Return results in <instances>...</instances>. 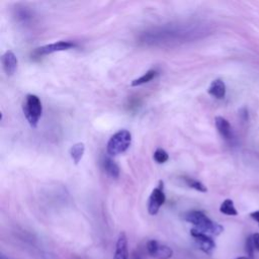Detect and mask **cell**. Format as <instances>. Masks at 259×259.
I'll list each match as a JSON object with an SVG mask.
<instances>
[{
    "label": "cell",
    "mask_w": 259,
    "mask_h": 259,
    "mask_svg": "<svg viewBox=\"0 0 259 259\" xmlns=\"http://www.w3.org/2000/svg\"><path fill=\"white\" fill-rule=\"evenodd\" d=\"M185 221L192 224L194 229L207 235L218 236L224 231V227L210 220L201 210H191L185 214Z\"/></svg>",
    "instance_id": "6da1fadb"
},
{
    "label": "cell",
    "mask_w": 259,
    "mask_h": 259,
    "mask_svg": "<svg viewBox=\"0 0 259 259\" xmlns=\"http://www.w3.org/2000/svg\"><path fill=\"white\" fill-rule=\"evenodd\" d=\"M22 110L29 125L36 127L42 113V105L39 97L35 94H27L22 104Z\"/></svg>",
    "instance_id": "7a4b0ae2"
},
{
    "label": "cell",
    "mask_w": 259,
    "mask_h": 259,
    "mask_svg": "<svg viewBox=\"0 0 259 259\" xmlns=\"http://www.w3.org/2000/svg\"><path fill=\"white\" fill-rule=\"evenodd\" d=\"M132 143V134L127 130H120L113 134L106 145V151L110 156H116L125 152Z\"/></svg>",
    "instance_id": "3957f363"
},
{
    "label": "cell",
    "mask_w": 259,
    "mask_h": 259,
    "mask_svg": "<svg viewBox=\"0 0 259 259\" xmlns=\"http://www.w3.org/2000/svg\"><path fill=\"white\" fill-rule=\"evenodd\" d=\"M166 200V195L163 189V181L159 182V185L153 189L149 201H148V212L151 215H155L158 213L160 207L164 204Z\"/></svg>",
    "instance_id": "277c9868"
},
{
    "label": "cell",
    "mask_w": 259,
    "mask_h": 259,
    "mask_svg": "<svg viewBox=\"0 0 259 259\" xmlns=\"http://www.w3.org/2000/svg\"><path fill=\"white\" fill-rule=\"evenodd\" d=\"M146 249L148 254L155 259H170L173 255V250L170 247L157 240L148 241Z\"/></svg>",
    "instance_id": "5b68a950"
},
{
    "label": "cell",
    "mask_w": 259,
    "mask_h": 259,
    "mask_svg": "<svg viewBox=\"0 0 259 259\" xmlns=\"http://www.w3.org/2000/svg\"><path fill=\"white\" fill-rule=\"evenodd\" d=\"M77 45L71 40H59L53 44H49V45H45L42 47H39L37 49H35V51L33 52V55L36 57H40V56H47L53 53H57V52H62V51H68L70 49L75 48Z\"/></svg>",
    "instance_id": "8992f818"
},
{
    "label": "cell",
    "mask_w": 259,
    "mask_h": 259,
    "mask_svg": "<svg viewBox=\"0 0 259 259\" xmlns=\"http://www.w3.org/2000/svg\"><path fill=\"white\" fill-rule=\"evenodd\" d=\"M190 235L194 239L198 248L201 251H203L204 253H206L208 255L212 254V252L215 248V243L209 235H207L205 233H202V232H200V231H198L194 228L190 230Z\"/></svg>",
    "instance_id": "52a82bcc"
},
{
    "label": "cell",
    "mask_w": 259,
    "mask_h": 259,
    "mask_svg": "<svg viewBox=\"0 0 259 259\" xmlns=\"http://www.w3.org/2000/svg\"><path fill=\"white\" fill-rule=\"evenodd\" d=\"M1 62L3 66V70L7 76H12L16 72L17 66H18V60L12 51L10 50L6 51L2 55Z\"/></svg>",
    "instance_id": "ba28073f"
},
{
    "label": "cell",
    "mask_w": 259,
    "mask_h": 259,
    "mask_svg": "<svg viewBox=\"0 0 259 259\" xmlns=\"http://www.w3.org/2000/svg\"><path fill=\"white\" fill-rule=\"evenodd\" d=\"M112 259H128V244L127 237L124 232L119 233Z\"/></svg>",
    "instance_id": "9c48e42d"
},
{
    "label": "cell",
    "mask_w": 259,
    "mask_h": 259,
    "mask_svg": "<svg viewBox=\"0 0 259 259\" xmlns=\"http://www.w3.org/2000/svg\"><path fill=\"white\" fill-rule=\"evenodd\" d=\"M215 127L222 138L226 141H231L233 139V130L230 122L223 116H215L214 118Z\"/></svg>",
    "instance_id": "30bf717a"
},
{
    "label": "cell",
    "mask_w": 259,
    "mask_h": 259,
    "mask_svg": "<svg viewBox=\"0 0 259 259\" xmlns=\"http://www.w3.org/2000/svg\"><path fill=\"white\" fill-rule=\"evenodd\" d=\"M226 84L222 79L213 80L207 89V93L217 99H223L226 96Z\"/></svg>",
    "instance_id": "8fae6325"
},
{
    "label": "cell",
    "mask_w": 259,
    "mask_h": 259,
    "mask_svg": "<svg viewBox=\"0 0 259 259\" xmlns=\"http://www.w3.org/2000/svg\"><path fill=\"white\" fill-rule=\"evenodd\" d=\"M103 168L108 176L111 178H117L119 176V167L118 165L109 157H105L103 159Z\"/></svg>",
    "instance_id": "7c38bea8"
},
{
    "label": "cell",
    "mask_w": 259,
    "mask_h": 259,
    "mask_svg": "<svg viewBox=\"0 0 259 259\" xmlns=\"http://www.w3.org/2000/svg\"><path fill=\"white\" fill-rule=\"evenodd\" d=\"M84 152H85V145L81 142L74 144L70 148V156L75 165H77L81 161V159L84 155Z\"/></svg>",
    "instance_id": "4fadbf2b"
},
{
    "label": "cell",
    "mask_w": 259,
    "mask_h": 259,
    "mask_svg": "<svg viewBox=\"0 0 259 259\" xmlns=\"http://www.w3.org/2000/svg\"><path fill=\"white\" fill-rule=\"evenodd\" d=\"M157 75H158L157 70H155V69L149 70V71H147L145 74H143L141 77H139V78L133 80L132 83H131V85H132L133 87L141 86V85H143V84H146V83L152 81L154 78H156Z\"/></svg>",
    "instance_id": "5bb4252c"
},
{
    "label": "cell",
    "mask_w": 259,
    "mask_h": 259,
    "mask_svg": "<svg viewBox=\"0 0 259 259\" xmlns=\"http://www.w3.org/2000/svg\"><path fill=\"white\" fill-rule=\"evenodd\" d=\"M220 211L226 215H237L238 210L235 207L234 201L232 199H225L220 205Z\"/></svg>",
    "instance_id": "9a60e30c"
},
{
    "label": "cell",
    "mask_w": 259,
    "mask_h": 259,
    "mask_svg": "<svg viewBox=\"0 0 259 259\" xmlns=\"http://www.w3.org/2000/svg\"><path fill=\"white\" fill-rule=\"evenodd\" d=\"M183 180L185 182V184H187V186H189L192 189H195L199 192H206L207 188L204 184H202L200 181L193 179V178H189V177H183Z\"/></svg>",
    "instance_id": "2e32d148"
},
{
    "label": "cell",
    "mask_w": 259,
    "mask_h": 259,
    "mask_svg": "<svg viewBox=\"0 0 259 259\" xmlns=\"http://www.w3.org/2000/svg\"><path fill=\"white\" fill-rule=\"evenodd\" d=\"M153 158H154V160H155L158 164H163V163H165L166 161H168L169 155H168V153H167L164 149L158 148V149H156V151L154 152Z\"/></svg>",
    "instance_id": "e0dca14e"
},
{
    "label": "cell",
    "mask_w": 259,
    "mask_h": 259,
    "mask_svg": "<svg viewBox=\"0 0 259 259\" xmlns=\"http://www.w3.org/2000/svg\"><path fill=\"white\" fill-rule=\"evenodd\" d=\"M245 249H246V253L248 255V257L251 259L253 258V255H254V251H255V248L253 246V243H252V239H251V236L247 238L246 240V245H245Z\"/></svg>",
    "instance_id": "ac0fdd59"
},
{
    "label": "cell",
    "mask_w": 259,
    "mask_h": 259,
    "mask_svg": "<svg viewBox=\"0 0 259 259\" xmlns=\"http://www.w3.org/2000/svg\"><path fill=\"white\" fill-rule=\"evenodd\" d=\"M252 243L257 252H259V233H254L251 235Z\"/></svg>",
    "instance_id": "d6986e66"
},
{
    "label": "cell",
    "mask_w": 259,
    "mask_h": 259,
    "mask_svg": "<svg viewBox=\"0 0 259 259\" xmlns=\"http://www.w3.org/2000/svg\"><path fill=\"white\" fill-rule=\"evenodd\" d=\"M250 217H251L254 221H256V222L259 224V210L252 211V212L250 213Z\"/></svg>",
    "instance_id": "ffe728a7"
},
{
    "label": "cell",
    "mask_w": 259,
    "mask_h": 259,
    "mask_svg": "<svg viewBox=\"0 0 259 259\" xmlns=\"http://www.w3.org/2000/svg\"><path fill=\"white\" fill-rule=\"evenodd\" d=\"M133 259H142V257H141V255H140L139 253L135 252V253L133 254Z\"/></svg>",
    "instance_id": "44dd1931"
},
{
    "label": "cell",
    "mask_w": 259,
    "mask_h": 259,
    "mask_svg": "<svg viewBox=\"0 0 259 259\" xmlns=\"http://www.w3.org/2000/svg\"><path fill=\"white\" fill-rule=\"evenodd\" d=\"M235 259H250L248 256H240V257H237Z\"/></svg>",
    "instance_id": "7402d4cb"
},
{
    "label": "cell",
    "mask_w": 259,
    "mask_h": 259,
    "mask_svg": "<svg viewBox=\"0 0 259 259\" xmlns=\"http://www.w3.org/2000/svg\"><path fill=\"white\" fill-rule=\"evenodd\" d=\"M1 259H8V258H6L4 255H2V256H1Z\"/></svg>",
    "instance_id": "603a6c76"
}]
</instances>
